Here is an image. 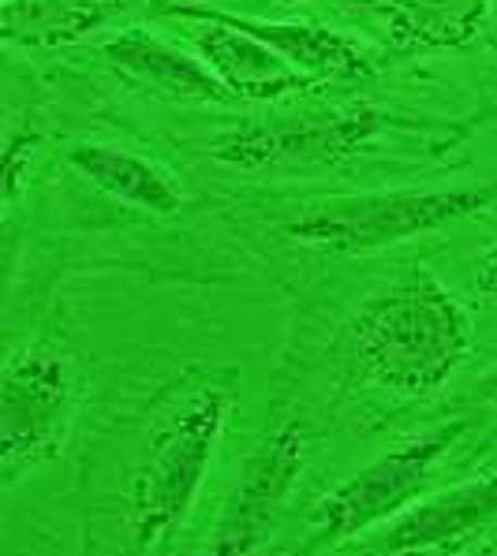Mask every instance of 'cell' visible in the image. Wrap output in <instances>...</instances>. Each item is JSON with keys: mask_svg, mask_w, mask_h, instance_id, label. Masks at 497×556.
<instances>
[{"mask_svg": "<svg viewBox=\"0 0 497 556\" xmlns=\"http://www.w3.org/2000/svg\"><path fill=\"white\" fill-rule=\"evenodd\" d=\"M311 459L303 422H285L265 433L251 459L236 478V490L228 493L218 523L210 530L202 556H254L270 542L273 527L285 516V504L293 497Z\"/></svg>", "mask_w": 497, "mask_h": 556, "instance_id": "52a82bcc", "label": "cell"}, {"mask_svg": "<svg viewBox=\"0 0 497 556\" xmlns=\"http://www.w3.org/2000/svg\"><path fill=\"white\" fill-rule=\"evenodd\" d=\"M281 4H303V0H281Z\"/></svg>", "mask_w": 497, "mask_h": 556, "instance_id": "ffe728a7", "label": "cell"}, {"mask_svg": "<svg viewBox=\"0 0 497 556\" xmlns=\"http://www.w3.org/2000/svg\"><path fill=\"white\" fill-rule=\"evenodd\" d=\"M378 556H445V553H382L378 549Z\"/></svg>", "mask_w": 497, "mask_h": 556, "instance_id": "d6986e66", "label": "cell"}, {"mask_svg": "<svg viewBox=\"0 0 497 556\" xmlns=\"http://www.w3.org/2000/svg\"><path fill=\"white\" fill-rule=\"evenodd\" d=\"M385 38L405 53L468 46L483 30L494 0H366Z\"/></svg>", "mask_w": 497, "mask_h": 556, "instance_id": "4fadbf2b", "label": "cell"}, {"mask_svg": "<svg viewBox=\"0 0 497 556\" xmlns=\"http://www.w3.org/2000/svg\"><path fill=\"white\" fill-rule=\"evenodd\" d=\"M67 165L101 194L147 210L153 217H173L184 210V187L176 173L150 161L147 153L109 147V142H75L67 150Z\"/></svg>", "mask_w": 497, "mask_h": 556, "instance_id": "7c38bea8", "label": "cell"}, {"mask_svg": "<svg viewBox=\"0 0 497 556\" xmlns=\"http://www.w3.org/2000/svg\"><path fill=\"white\" fill-rule=\"evenodd\" d=\"M0 4H4V0H0Z\"/></svg>", "mask_w": 497, "mask_h": 556, "instance_id": "603a6c76", "label": "cell"}, {"mask_svg": "<svg viewBox=\"0 0 497 556\" xmlns=\"http://www.w3.org/2000/svg\"><path fill=\"white\" fill-rule=\"evenodd\" d=\"M497 202V179L423 191H374L307 205L285 225V236L322 254H371L408 239L442 232Z\"/></svg>", "mask_w": 497, "mask_h": 556, "instance_id": "3957f363", "label": "cell"}, {"mask_svg": "<svg viewBox=\"0 0 497 556\" xmlns=\"http://www.w3.org/2000/svg\"><path fill=\"white\" fill-rule=\"evenodd\" d=\"M233 415V389L221 378L187 381L161 400L147 430V452L135 470L127 523L135 549L173 542L199 497L218 444Z\"/></svg>", "mask_w": 497, "mask_h": 556, "instance_id": "7a4b0ae2", "label": "cell"}, {"mask_svg": "<svg viewBox=\"0 0 497 556\" xmlns=\"http://www.w3.org/2000/svg\"><path fill=\"white\" fill-rule=\"evenodd\" d=\"M497 523V470L415 501L385 530L382 553H452L464 538Z\"/></svg>", "mask_w": 497, "mask_h": 556, "instance_id": "9c48e42d", "label": "cell"}, {"mask_svg": "<svg viewBox=\"0 0 497 556\" xmlns=\"http://www.w3.org/2000/svg\"><path fill=\"white\" fill-rule=\"evenodd\" d=\"M218 15L233 27L247 30L251 38H259L265 49H273L285 64H293L299 75L314 83H348L371 75V56L356 38L319 27V23H296V20H254V15H236L221 12Z\"/></svg>", "mask_w": 497, "mask_h": 556, "instance_id": "8fae6325", "label": "cell"}, {"mask_svg": "<svg viewBox=\"0 0 497 556\" xmlns=\"http://www.w3.org/2000/svg\"><path fill=\"white\" fill-rule=\"evenodd\" d=\"M475 288H479V295H483V299H490V303H497V243L483 254V258H479Z\"/></svg>", "mask_w": 497, "mask_h": 556, "instance_id": "e0dca14e", "label": "cell"}, {"mask_svg": "<svg viewBox=\"0 0 497 556\" xmlns=\"http://www.w3.org/2000/svg\"><path fill=\"white\" fill-rule=\"evenodd\" d=\"M20 251H23V228L15 225V220L0 217V318H4L8 295H12V285H15Z\"/></svg>", "mask_w": 497, "mask_h": 556, "instance_id": "2e32d148", "label": "cell"}, {"mask_svg": "<svg viewBox=\"0 0 497 556\" xmlns=\"http://www.w3.org/2000/svg\"><path fill=\"white\" fill-rule=\"evenodd\" d=\"M479 396L490 404V410H497V370H490L483 381H479Z\"/></svg>", "mask_w": 497, "mask_h": 556, "instance_id": "ac0fdd59", "label": "cell"}, {"mask_svg": "<svg viewBox=\"0 0 497 556\" xmlns=\"http://www.w3.org/2000/svg\"><path fill=\"white\" fill-rule=\"evenodd\" d=\"M389 127L393 116H385L382 109L345 105L311 116L228 127L210 142V153L236 173H307L359 157Z\"/></svg>", "mask_w": 497, "mask_h": 556, "instance_id": "277c9868", "label": "cell"}, {"mask_svg": "<svg viewBox=\"0 0 497 556\" xmlns=\"http://www.w3.org/2000/svg\"><path fill=\"white\" fill-rule=\"evenodd\" d=\"M486 556H497V545H494V549H490V553H486Z\"/></svg>", "mask_w": 497, "mask_h": 556, "instance_id": "44dd1931", "label": "cell"}, {"mask_svg": "<svg viewBox=\"0 0 497 556\" xmlns=\"http://www.w3.org/2000/svg\"><path fill=\"white\" fill-rule=\"evenodd\" d=\"M127 0H4L0 41L23 49H57L90 38Z\"/></svg>", "mask_w": 497, "mask_h": 556, "instance_id": "5bb4252c", "label": "cell"}, {"mask_svg": "<svg viewBox=\"0 0 497 556\" xmlns=\"http://www.w3.org/2000/svg\"><path fill=\"white\" fill-rule=\"evenodd\" d=\"M348 352L366 384L400 400H431L471 352V318L423 265L382 285L348 321Z\"/></svg>", "mask_w": 497, "mask_h": 556, "instance_id": "6da1fadb", "label": "cell"}, {"mask_svg": "<svg viewBox=\"0 0 497 556\" xmlns=\"http://www.w3.org/2000/svg\"><path fill=\"white\" fill-rule=\"evenodd\" d=\"M165 12L191 23V41L199 49V60L236 101H277L314 87V79L299 75L293 64H285L259 38L221 20L218 8L184 0V4H165Z\"/></svg>", "mask_w": 497, "mask_h": 556, "instance_id": "ba28073f", "label": "cell"}, {"mask_svg": "<svg viewBox=\"0 0 497 556\" xmlns=\"http://www.w3.org/2000/svg\"><path fill=\"white\" fill-rule=\"evenodd\" d=\"M494 56H497V41H494Z\"/></svg>", "mask_w": 497, "mask_h": 556, "instance_id": "7402d4cb", "label": "cell"}, {"mask_svg": "<svg viewBox=\"0 0 497 556\" xmlns=\"http://www.w3.org/2000/svg\"><path fill=\"white\" fill-rule=\"evenodd\" d=\"M109 64L116 67L124 79L139 83L161 98L173 101H199V105H233V93L213 79V72L199 56L184 53L173 41L158 38L153 30L127 27L116 30L113 38L101 46Z\"/></svg>", "mask_w": 497, "mask_h": 556, "instance_id": "30bf717a", "label": "cell"}, {"mask_svg": "<svg viewBox=\"0 0 497 556\" xmlns=\"http://www.w3.org/2000/svg\"><path fill=\"white\" fill-rule=\"evenodd\" d=\"M460 433H464V422H449L442 430L419 433V438L389 448L374 464L359 467L340 485H333L319 501V511H314V530L322 534V542H351L363 530L389 523L405 508H411L423 497L434 467L457 444Z\"/></svg>", "mask_w": 497, "mask_h": 556, "instance_id": "5b68a950", "label": "cell"}, {"mask_svg": "<svg viewBox=\"0 0 497 556\" xmlns=\"http://www.w3.org/2000/svg\"><path fill=\"white\" fill-rule=\"evenodd\" d=\"M41 150V131L38 127H15L4 142H0V213L8 210L23 194L27 173Z\"/></svg>", "mask_w": 497, "mask_h": 556, "instance_id": "9a60e30c", "label": "cell"}, {"mask_svg": "<svg viewBox=\"0 0 497 556\" xmlns=\"http://www.w3.org/2000/svg\"><path fill=\"white\" fill-rule=\"evenodd\" d=\"M79 378L60 348L34 344L0 363V470L53 456L72 422Z\"/></svg>", "mask_w": 497, "mask_h": 556, "instance_id": "8992f818", "label": "cell"}]
</instances>
